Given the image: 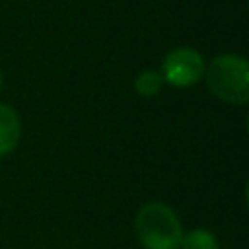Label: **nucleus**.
Instances as JSON below:
<instances>
[{
  "mask_svg": "<svg viewBox=\"0 0 249 249\" xmlns=\"http://www.w3.org/2000/svg\"><path fill=\"white\" fill-rule=\"evenodd\" d=\"M134 228L144 249H179L181 245V222L163 202L144 204L136 214Z\"/></svg>",
  "mask_w": 249,
  "mask_h": 249,
  "instance_id": "obj_1",
  "label": "nucleus"
},
{
  "mask_svg": "<svg viewBox=\"0 0 249 249\" xmlns=\"http://www.w3.org/2000/svg\"><path fill=\"white\" fill-rule=\"evenodd\" d=\"M210 91L233 105L249 103V60L239 54H220L204 70Z\"/></svg>",
  "mask_w": 249,
  "mask_h": 249,
  "instance_id": "obj_2",
  "label": "nucleus"
},
{
  "mask_svg": "<svg viewBox=\"0 0 249 249\" xmlns=\"http://www.w3.org/2000/svg\"><path fill=\"white\" fill-rule=\"evenodd\" d=\"M204 70V58L196 49L179 47L165 54L160 74L173 88H189L202 80Z\"/></svg>",
  "mask_w": 249,
  "mask_h": 249,
  "instance_id": "obj_3",
  "label": "nucleus"
},
{
  "mask_svg": "<svg viewBox=\"0 0 249 249\" xmlns=\"http://www.w3.org/2000/svg\"><path fill=\"white\" fill-rule=\"evenodd\" d=\"M21 136L19 115L14 107L0 103V158L16 150Z\"/></svg>",
  "mask_w": 249,
  "mask_h": 249,
  "instance_id": "obj_4",
  "label": "nucleus"
},
{
  "mask_svg": "<svg viewBox=\"0 0 249 249\" xmlns=\"http://www.w3.org/2000/svg\"><path fill=\"white\" fill-rule=\"evenodd\" d=\"M179 247L181 249H220L216 235L210 230H202V228H195L183 233Z\"/></svg>",
  "mask_w": 249,
  "mask_h": 249,
  "instance_id": "obj_5",
  "label": "nucleus"
},
{
  "mask_svg": "<svg viewBox=\"0 0 249 249\" xmlns=\"http://www.w3.org/2000/svg\"><path fill=\"white\" fill-rule=\"evenodd\" d=\"M163 76L156 70H144L136 76L134 80V89L138 95L142 97H154L161 91V86H163Z\"/></svg>",
  "mask_w": 249,
  "mask_h": 249,
  "instance_id": "obj_6",
  "label": "nucleus"
},
{
  "mask_svg": "<svg viewBox=\"0 0 249 249\" xmlns=\"http://www.w3.org/2000/svg\"><path fill=\"white\" fill-rule=\"evenodd\" d=\"M245 200H247V206H249V183L245 185Z\"/></svg>",
  "mask_w": 249,
  "mask_h": 249,
  "instance_id": "obj_7",
  "label": "nucleus"
},
{
  "mask_svg": "<svg viewBox=\"0 0 249 249\" xmlns=\"http://www.w3.org/2000/svg\"><path fill=\"white\" fill-rule=\"evenodd\" d=\"M2 82H4V78H2V70H0V89H2Z\"/></svg>",
  "mask_w": 249,
  "mask_h": 249,
  "instance_id": "obj_8",
  "label": "nucleus"
},
{
  "mask_svg": "<svg viewBox=\"0 0 249 249\" xmlns=\"http://www.w3.org/2000/svg\"><path fill=\"white\" fill-rule=\"evenodd\" d=\"M247 130H249V115H247Z\"/></svg>",
  "mask_w": 249,
  "mask_h": 249,
  "instance_id": "obj_9",
  "label": "nucleus"
}]
</instances>
